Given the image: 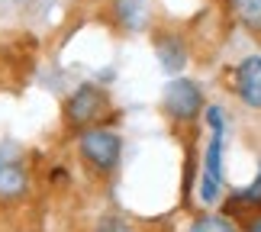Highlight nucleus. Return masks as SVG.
Returning a JSON list of instances; mask_svg holds the SVG:
<instances>
[{
	"mask_svg": "<svg viewBox=\"0 0 261 232\" xmlns=\"http://www.w3.org/2000/svg\"><path fill=\"white\" fill-rule=\"evenodd\" d=\"M190 232H239V226L226 213H203L190 223Z\"/></svg>",
	"mask_w": 261,
	"mask_h": 232,
	"instance_id": "9",
	"label": "nucleus"
},
{
	"mask_svg": "<svg viewBox=\"0 0 261 232\" xmlns=\"http://www.w3.org/2000/svg\"><path fill=\"white\" fill-rule=\"evenodd\" d=\"M110 13L126 33H139L148 23V0H110Z\"/></svg>",
	"mask_w": 261,
	"mask_h": 232,
	"instance_id": "8",
	"label": "nucleus"
},
{
	"mask_svg": "<svg viewBox=\"0 0 261 232\" xmlns=\"http://www.w3.org/2000/svg\"><path fill=\"white\" fill-rule=\"evenodd\" d=\"M29 194V168L13 142L0 145V203H16Z\"/></svg>",
	"mask_w": 261,
	"mask_h": 232,
	"instance_id": "4",
	"label": "nucleus"
},
{
	"mask_svg": "<svg viewBox=\"0 0 261 232\" xmlns=\"http://www.w3.org/2000/svg\"><path fill=\"white\" fill-rule=\"evenodd\" d=\"M248 232H261V216H255L252 223H248Z\"/></svg>",
	"mask_w": 261,
	"mask_h": 232,
	"instance_id": "13",
	"label": "nucleus"
},
{
	"mask_svg": "<svg viewBox=\"0 0 261 232\" xmlns=\"http://www.w3.org/2000/svg\"><path fill=\"white\" fill-rule=\"evenodd\" d=\"M223 194V129H210V142L203 152V177H200V200L213 207Z\"/></svg>",
	"mask_w": 261,
	"mask_h": 232,
	"instance_id": "5",
	"label": "nucleus"
},
{
	"mask_svg": "<svg viewBox=\"0 0 261 232\" xmlns=\"http://www.w3.org/2000/svg\"><path fill=\"white\" fill-rule=\"evenodd\" d=\"M162 107H165V113L180 126L197 123L200 110H203V90H200V84L190 81V78H174V81L165 84Z\"/></svg>",
	"mask_w": 261,
	"mask_h": 232,
	"instance_id": "3",
	"label": "nucleus"
},
{
	"mask_svg": "<svg viewBox=\"0 0 261 232\" xmlns=\"http://www.w3.org/2000/svg\"><path fill=\"white\" fill-rule=\"evenodd\" d=\"M236 94L248 110H261V55H248L236 68Z\"/></svg>",
	"mask_w": 261,
	"mask_h": 232,
	"instance_id": "6",
	"label": "nucleus"
},
{
	"mask_svg": "<svg viewBox=\"0 0 261 232\" xmlns=\"http://www.w3.org/2000/svg\"><path fill=\"white\" fill-rule=\"evenodd\" d=\"M229 207H248V210H258L261 207V171H258V177H255L252 187L236 190V194L229 197Z\"/></svg>",
	"mask_w": 261,
	"mask_h": 232,
	"instance_id": "11",
	"label": "nucleus"
},
{
	"mask_svg": "<svg viewBox=\"0 0 261 232\" xmlns=\"http://www.w3.org/2000/svg\"><path fill=\"white\" fill-rule=\"evenodd\" d=\"M94 232H133V229H129V223H126V219H119V216H103Z\"/></svg>",
	"mask_w": 261,
	"mask_h": 232,
	"instance_id": "12",
	"label": "nucleus"
},
{
	"mask_svg": "<svg viewBox=\"0 0 261 232\" xmlns=\"http://www.w3.org/2000/svg\"><path fill=\"white\" fill-rule=\"evenodd\" d=\"M77 155L97 177H110L119 168V158H123V136L107 126L84 129L77 136Z\"/></svg>",
	"mask_w": 261,
	"mask_h": 232,
	"instance_id": "1",
	"label": "nucleus"
},
{
	"mask_svg": "<svg viewBox=\"0 0 261 232\" xmlns=\"http://www.w3.org/2000/svg\"><path fill=\"white\" fill-rule=\"evenodd\" d=\"M155 55H158V65H162L168 74H177L180 68L187 65V45H184V39L174 36V33H158L155 36Z\"/></svg>",
	"mask_w": 261,
	"mask_h": 232,
	"instance_id": "7",
	"label": "nucleus"
},
{
	"mask_svg": "<svg viewBox=\"0 0 261 232\" xmlns=\"http://www.w3.org/2000/svg\"><path fill=\"white\" fill-rule=\"evenodd\" d=\"M232 7H236V16L248 29L261 33V0H232Z\"/></svg>",
	"mask_w": 261,
	"mask_h": 232,
	"instance_id": "10",
	"label": "nucleus"
},
{
	"mask_svg": "<svg viewBox=\"0 0 261 232\" xmlns=\"http://www.w3.org/2000/svg\"><path fill=\"white\" fill-rule=\"evenodd\" d=\"M110 94L100 84H81L71 90V97L65 100V123L77 129V133H84V129H94L100 123H107L110 116Z\"/></svg>",
	"mask_w": 261,
	"mask_h": 232,
	"instance_id": "2",
	"label": "nucleus"
}]
</instances>
